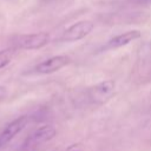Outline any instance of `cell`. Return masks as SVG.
Masks as SVG:
<instances>
[{"label":"cell","instance_id":"obj_1","mask_svg":"<svg viewBox=\"0 0 151 151\" xmlns=\"http://www.w3.org/2000/svg\"><path fill=\"white\" fill-rule=\"evenodd\" d=\"M116 93L114 80H104L85 91V98L90 105L100 106L107 103Z\"/></svg>","mask_w":151,"mask_h":151},{"label":"cell","instance_id":"obj_2","mask_svg":"<svg viewBox=\"0 0 151 151\" xmlns=\"http://www.w3.org/2000/svg\"><path fill=\"white\" fill-rule=\"evenodd\" d=\"M55 134L57 130L52 125H42L27 136L19 151H35L39 146L54 138Z\"/></svg>","mask_w":151,"mask_h":151},{"label":"cell","instance_id":"obj_3","mask_svg":"<svg viewBox=\"0 0 151 151\" xmlns=\"http://www.w3.org/2000/svg\"><path fill=\"white\" fill-rule=\"evenodd\" d=\"M50 41L48 33H32V34H21L14 38V46L21 50H38L44 47Z\"/></svg>","mask_w":151,"mask_h":151},{"label":"cell","instance_id":"obj_4","mask_svg":"<svg viewBox=\"0 0 151 151\" xmlns=\"http://www.w3.org/2000/svg\"><path fill=\"white\" fill-rule=\"evenodd\" d=\"M93 22L88 21V20H84V21H79L77 24H73L72 26H70L61 35L60 40L63 41H77L80 40L83 38H85L86 35H88L92 29H93Z\"/></svg>","mask_w":151,"mask_h":151},{"label":"cell","instance_id":"obj_5","mask_svg":"<svg viewBox=\"0 0 151 151\" xmlns=\"http://www.w3.org/2000/svg\"><path fill=\"white\" fill-rule=\"evenodd\" d=\"M70 63H71V59L68 55H54L39 63L34 70L39 74H50L67 66Z\"/></svg>","mask_w":151,"mask_h":151},{"label":"cell","instance_id":"obj_6","mask_svg":"<svg viewBox=\"0 0 151 151\" xmlns=\"http://www.w3.org/2000/svg\"><path fill=\"white\" fill-rule=\"evenodd\" d=\"M27 117L26 116H21L17 119H14L13 122H11L1 132H0V147L6 145L7 143H9L19 132H21L25 126L27 125Z\"/></svg>","mask_w":151,"mask_h":151},{"label":"cell","instance_id":"obj_7","mask_svg":"<svg viewBox=\"0 0 151 151\" xmlns=\"http://www.w3.org/2000/svg\"><path fill=\"white\" fill-rule=\"evenodd\" d=\"M142 33L138 29H132V31H127L125 33H122V34H118L116 37H113L112 39H110L105 46V48L107 50H112V48H118V47H122V46H125L127 44H130L131 41L140 38Z\"/></svg>","mask_w":151,"mask_h":151},{"label":"cell","instance_id":"obj_8","mask_svg":"<svg viewBox=\"0 0 151 151\" xmlns=\"http://www.w3.org/2000/svg\"><path fill=\"white\" fill-rule=\"evenodd\" d=\"M14 55V50L13 48H6L0 51V70L6 67L13 59Z\"/></svg>","mask_w":151,"mask_h":151},{"label":"cell","instance_id":"obj_9","mask_svg":"<svg viewBox=\"0 0 151 151\" xmlns=\"http://www.w3.org/2000/svg\"><path fill=\"white\" fill-rule=\"evenodd\" d=\"M64 151H85V149L81 143H76V144H72L68 147H66Z\"/></svg>","mask_w":151,"mask_h":151},{"label":"cell","instance_id":"obj_10","mask_svg":"<svg viewBox=\"0 0 151 151\" xmlns=\"http://www.w3.org/2000/svg\"><path fill=\"white\" fill-rule=\"evenodd\" d=\"M144 1H146V2H151V0H144Z\"/></svg>","mask_w":151,"mask_h":151}]
</instances>
